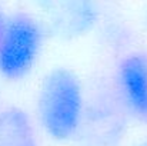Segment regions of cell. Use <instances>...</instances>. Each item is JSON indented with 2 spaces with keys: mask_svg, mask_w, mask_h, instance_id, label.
Masks as SVG:
<instances>
[{
  "mask_svg": "<svg viewBox=\"0 0 147 146\" xmlns=\"http://www.w3.org/2000/svg\"><path fill=\"white\" fill-rule=\"evenodd\" d=\"M50 36L32 10L9 12L0 30V82L17 85L39 67Z\"/></svg>",
  "mask_w": 147,
  "mask_h": 146,
  "instance_id": "obj_2",
  "label": "cell"
},
{
  "mask_svg": "<svg viewBox=\"0 0 147 146\" xmlns=\"http://www.w3.org/2000/svg\"><path fill=\"white\" fill-rule=\"evenodd\" d=\"M89 100L82 76L67 66H54L37 83L33 120L42 135L57 145L73 143L80 130Z\"/></svg>",
  "mask_w": 147,
  "mask_h": 146,
  "instance_id": "obj_1",
  "label": "cell"
},
{
  "mask_svg": "<svg viewBox=\"0 0 147 146\" xmlns=\"http://www.w3.org/2000/svg\"><path fill=\"white\" fill-rule=\"evenodd\" d=\"M42 135L24 107L3 106L0 113V146H42Z\"/></svg>",
  "mask_w": 147,
  "mask_h": 146,
  "instance_id": "obj_6",
  "label": "cell"
},
{
  "mask_svg": "<svg viewBox=\"0 0 147 146\" xmlns=\"http://www.w3.org/2000/svg\"><path fill=\"white\" fill-rule=\"evenodd\" d=\"M29 10L43 20L50 37L63 43L94 35L104 13L100 0H29Z\"/></svg>",
  "mask_w": 147,
  "mask_h": 146,
  "instance_id": "obj_4",
  "label": "cell"
},
{
  "mask_svg": "<svg viewBox=\"0 0 147 146\" xmlns=\"http://www.w3.org/2000/svg\"><path fill=\"white\" fill-rule=\"evenodd\" d=\"M146 30H147V12H146Z\"/></svg>",
  "mask_w": 147,
  "mask_h": 146,
  "instance_id": "obj_11",
  "label": "cell"
},
{
  "mask_svg": "<svg viewBox=\"0 0 147 146\" xmlns=\"http://www.w3.org/2000/svg\"><path fill=\"white\" fill-rule=\"evenodd\" d=\"M7 14H9V12L6 10V7H4V4H3V0H0V30H1L4 22H6Z\"/></svg>",
  "mask_w": 147,
  "mask_h": 146,
  "instance_id": "obj_8",
  "label": "cell"
},
{
  "mask_svg": "<svg viewBox=\"0 0 147 146\" xmlns=\"http://www.w3.org/2000/svg\"><path fill=\"white\" fill-rule=\"evenodd\" d=\"M94 35H97L106 48L119 52V54L131 49L133 33L129 23L119 13H109L104 9L101 22Z\"/></svg>",
  "mask_w": 147,
  "mask_h": 146,
  "instance_id": "obj_7",
  "label": "cell"
},
{
  "mask_svg": "<svg viewBox=\"0 0 147 146\" xmlns=\"http://www.w3.org/2000/svg\"><path fill=\"white\" fill-rule=\"evenodd\" d=\"M131 122L121 109L110 83L89 89L86 113L74 146H124Z\"/></svg>",
  "mask_w": 147,
  "mask_h": 146,
  "instance_id": "obj_3",
  "label": "cell"
},
{
  "mask_svg": "<svg viewBox=\"0 0 147 146\" xmlns=\"http://www.w3.org/2000/svg\"><path fill=\"white\" fill-rule=\"evenodd\" d=\"M1 109H3V103H1V95H0V113H1Z\"/></svg>",
  "mask_w": 147,
  "mask_h": 146,
  "instance_id": "obj_10",
  "label": "cell"
},
{
  "mask_svg": "<svg viewBox=\"0 0 147 146\" xmlns=\"http://www.w3.org/2000/svg\"><path fill=\"white\" fill-rule=\"evenodd\" d=\"M110 86L131 125L147 126V53L130 49L119 54Z\"/></svg>",
  "mask_w": 147,
  "mask_h": 146,
  "instance_id": "obj_5",
  "label": "cell"
},
{
  "mask_svg": "<svg viewBox=\"0 0 147 146\" xmlns=\"http://www.w3.org/2000/svg\"><path fill=\"white\" fill-rule=\"evenodd\" d=\"M134 146H147V136L142 138V139H139V141L136 142V145Z\"/></svg>",
  "mask_w": 147,
  "mask_h": 146,
  "instance_id": "obj_9",
  "label": "cell"
}]
</instances>
